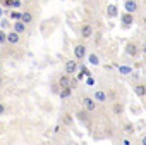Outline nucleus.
<instances>
[{"label":"nucleus","instance_id":"1a4fd4ad","mask_svg":"<svg viewBox=\"0 0 146 145\" xmlns=\"http://www.w3.org/2000/svg\"><path fill=\"white\" fill-rule=\"evenodd\" d=\"M124 9H125V12L136 14V12L139 11V4H137V0H124Z\"/></svg>","mask_w":146,"mask_h":145},{"label":"nucleus","instance_id":"f03ea898","mask_svg":"<svg viewBox=\"0 0 146 145\" xmlns=\"http://www.w3.org/2000/svg\"><path fill=\"white\" fill-rule=\"evenodd\" d=\"M124 50H125V54H127L129 57H132V59H137V57L141 55V45H139L137 42H127L125 47H124Z\"/></svg>","mask_w":146,"mask_h":145},{"label":"nucleus","instance_id":"393cba45","mask_svg":"<svg viewBox=\"0 0 146 145\" xmlns=\"http://www.w3.org/2000/svg\"><path fill=\"white\" fill-rule=\"evenodd\" d=\"M5 111H7L5 104H4V102H0V116H4V114H5Z\"/></svg>","mask_w":146,"mask_h":145},{"label":"nucleus","instance_id":"9d476101","mask_svg":"<svg viewBox=\"0 0 146 145\" xmlns=\"http://www.w3.org/2000/svg\"><path fill=\"white\" fill-rule=\"evenodd\" d=\"M7 43L9 45H19L21 43V35L17 31H14V30L7 31Z\"/></svg>","mask_w":146,"mask_h":145},{"label":"nucleus","instance_id":"7ed1b4c3","mask_svg":"<svg viewBox=\"0 0 146 145\" xmlns=\"http://www.w3.org/2000/svg\"><path fill=\"white\" fill-rule=\"evenodd\" d=\"M78 69H79V64H78L76 59H67L65 60V64H64V72H65V75L72 76V75L78 72Z\"/></svg>","mask_w":146,"mask_h":145},{"label":"nucleus","instance_id":"aec40b11","mask_svg":"<svg viewBox=\"0 0 146 145\" xmlns=\"http://www.w3.org/2000/svg\"><path fill=\"white\" fill-rule=\"evenodd\" d=\"M72 95V88L70 87H65V88H60V92H58V97L62 99V100H65V99H69Z\"/></svg>","mask_w":146,"mask_h":145},{"label":"nucleus","instance_id":"f257e3e1","mask_svg":"<svg viewBox=\"0 0 146 145\" xmlns=\"http://www.w3.org/2000/svg\"><path fill=\"white\" fill-rule=\"evenodd\" d=\"M90 114H91V112H88L86 109H78L76 114H74V119H76L78 123H81L83 126L90 128V126H91V116H90Z\"/></svg>","mask_w":146,"mask_h":145},{"label":"nucleus","instance_id":"e433bc0d","mask_svg":"<svg viewBox=\"0 0 146 145\" xmlns=\"http://www.w3.org/2000/svg\"><path fill=\"white\" fill-rule=\"evenodd\" d=\"M83 2H90V0H83Z\"/></svg>","mask_w":146,"mask_h":145},{"label":"nucleus","instance_id":"bb28decb","mask_svg":"<svg viewBox=\"0 0 146 145\" xmlns=\"http://www.w3.org/2000/svg\"><path fill=\"white\" fill-rule=\"evenodd\" d=\"M69 87H70L72 90H74V88L78 87V81H76V80H72V78H70V83H69Z\"/></svg>","mask_w":146,"mask_h":145},{"label":"nucleus","instance_id":"7c9ffc66","mask_svg":"<svg viewBox=\"0 0 146 145\" xmlns=\"http://www.w3.org/2000/svg\"><path fill=\"white\" fill-rule=\"evenodd\" d=\"M86 83H88V85H90V87H91V85H95V80H93V78H91V76H88V81H86Z\"/></svg>","mask_w":146,"mask_h":145},{"label":"nucleus","instance_id":"ddd939ff","mask_svg":"<svg viewBox=\"0 0 146 145\" xmlns=\"http://www.w3.org/2000/svg\"><path fill=\"white\" fill-rule=\"evenodd\" d=\"M107 17H108V19L119 17V7H117L115 4H108V5H107Z\"/></svg>","mask_w":146,"mask_h":145},{"label":"nucleus","instance_id":"2eb2a0df","mask_svg":"<svg viewBox=\"0 0 146 145\" xmlns=\"http://www.w3.org/2000/svg\"><path fill=\"white\" fill-rule=\"evenodd\" d=\"M21 21H23L26 26H29V24L35 21V14H33L31 11H24V12H21Z\"/></svg>","mask_w":146,"mask_h":145},{"label":"nucleus","instance_id":"0eeeda50","mask_svg":"<svg viewBox=\"0 0 146 145\" xmlns=\"http://www.w3.org/2000/svg\"><path fill=\"white\" fill-rule=\"evenodd\" d=\"M132 24H134V14H131V12H124V14L120 16V26H122L124 30H129Z\"/></svg>","mask_w":146,"mask_h":145},{"label":"nucleus","instance_id":"c9c22d12","mask_svg":"<svg viewBox=\"0 0 146 145\" xmlns=\"http://www.w3.org/2000/svg\"><path fill=\"white\" fill-rule=\"evenodd\" d=\"M0 131H2V124H0Z\"/></svg>","mask_w":146,"mask_h":145},{"label":"nucleus","instance_id":"4468645a","mask_svg":"<svg viewBox=\"0 0 146 145\" xmlns=\"http://www.w3.org/2000/svg\"><path fill=\"white\" fill-rule=\"evenodd\" d=\"M122 133H125L127 136H132V135L136 133V126H134V123L125 121V123L122 124Z\"/></svg>","mask_w":146,"mask_h":145},{"label":"nucleus","instance_id":"4c0bfd02","mask_svg":"<svg viewBox=\"0 0 146 145\" xmlns=\"http://www.w3.org/2000/svg\"><path fill=\"white\" fill-rule=\"evenodd\" d=\"M0 48H2V43H0Z\"/></svg>","mask_w":146,"mask_h":145},{"label":"nucleus","instance_id":"6e6552de","mask_svg":"<svg viewBox=\"0 0 146 145\" xmlns=\"http://www.w3.org/2000/svg\"><path fill=\"white\" fill-rule=\"evenodd\" d=\"M124 112H125V105H124L120 100H115V102L112 104V114H113L115 117H122Z\"/></svg>","mask_w":146,"mask_h":145},{"label":"nucleus","instance_id":"9b49d317","mask_svg":"<svg viewBox=\"0 0 146 145\" xmlns=\"http://www.w3.org/2000/svg\"><path fill=\"white\" fill-rule=\"evenodd\" d=\"M91 97L96 100V104H105V102L108 100V93H107V92H103V90H96Z\"/></svg>","mask_w":146,"mask_h":145},{"label":"nucleus","instance_id":"20e7f679","mask_svg":"<svg viewBox=\"0 0 146 145\" xmlns=\"http://www.w3.org/2000/svg\"><path fill=\"white\" fill-rule=\"evenodd\" d=\"M81 104H83V109H86L88 112H95V111H96V107H98L96 100H95L91 95H84V97H83V100H81Z\"/></svg>","mask_w":146,"mask_h":145},{"label":"nucleus","instance_id":"423d86ee","mask_svg":"<svg viewBox=\"0 0 146 145\" xmlns=\"http://www.w3.org/2000/svg\"><path fill=\"white\" fill-rule=\"evenodd\" d=\"M93 33H95V28H93V24H90V23H84V24L79 28V35H81V38H83V40L91 38V36H93Z\"/></svg>","mask_w":146,"mask_h":145},{"label":"nucleus","instance_id":"a211bd4d","mask_svg":"<svg viewBox=\"0 0 146 145\" xmlns=\"http://www.w3.org/2000/svg\"><path fill=\"white\" fill-rule=\"evenodd\" d=\"M86 59H88V62H90L91 66H100V64H102L100 55H98V54H95V52H93V54H88V55H86Z\"/></svg>","mask_w":146,"mask_h":145},{"label":"nucleus","instance_id":"a878e982","mask_svg":"<svg viewBox=\"0 0 146 145\" xmlns=\"http://www.w3.org/2000/svg\"><path fill=\"white\" fill-rule=\"evenodd\" d=\"M21 7V0H12V9H19Z\"/></svg>","mask_w":146,"mask_h":145},{"label":"nucleus","instance_id":"dca6fc26","mask_svg":"<svg viewBox=\"0 0 146 145\" xmlns=\"http://www.w3.org/2000/svg\"><path fill=\"white\" fill-rule=\"evenodd\" d=\"M62 124L64 126H67V128H72V124H74V116H72V114H69V112H65L64 116H62Z\"/></svg>","mask_w":146,"mask_h":145},{"label":"nucleus","instance_id":"cd10ccee","mask_svg":"<svg viewBox=\"0 0 146 145\" xmlns=\"http://www.w3.org/2000/svg\"><path fill=\"white\" fill-rule=\"evenodd\" d=\"M52 92H53V93H58V92H60V87H58V83H57V85H52Z\"/></svg>","mask_w":146,"mask_h":145},{"label":"nucleus","instance_id":"f3484780","mask_svg":"<svg viewBox=\"0 0 146 145\" xmlns=\"http://www.w3.org/2000/svg\"><path fill=\"white\" fill-rule=\"evenodd\" d=\"M12 30H14V31H17L19 35H23V33H26L28 26H26L23 21H14V26H12Z\"/></svg>","mask_w":146,"mask_h":145},{"label":"nucleus","instance_id":"b1692460","mask_svg":"<svg viewBox=\"0 0 146 145\" xmlns=\"http://www.w3.org/2000/svg\"><path fill=\"white\" fill-rule=\"evenodd\" d=\"M0 4H2L4 7H7V9H12V0H2Z\"/></svg>","mask_w":146,"mask_h":145},{"label":"nucleus","instance_id":"f8f14e48","mask_svg":"<svg viewBox=\"0 0 146 145\" xmlns=\"http://www.w3.org/2000/svg\"><path fill=\"white\" fill-rule=\"evenodd\" d=\"M132 90H134V93H136L137 97H141V99L146 97V83H139V81H137V83H134V88H132Z\"/></svg>","mask_w":146,"mask_h":145},{"label":"nucleus","instance_id":"4be33fe9","mask_svg":"<svg viewBox=\"0 0 146 145\" xmlns=\"http://www.w3.org/2000/svg\"><path fill=\"white\" fill-rule=\"evenodd\" d=\"M0 43H7V31H4V30H0Z\"/></svg>","mask_w":146,"mask_h":145},{"label":"nucleus","instance_id":"c756f323","mask_svg":"<svg viewBox=\"0 0 146 145\" xmlns=\"http://www.w3.org/2000/svg\"><path fill=\"white\" fill-rule=\"evenodd\" d=\"M0 24H2V28H9V24H11V23H9L7 19H4L2 23H0Z\"/></svg>","mask_w":146,"mask_h":145},{"label":"nucleus","instance_id":"39448f33","mask_svg":"<svg viewBox=\"0 0 146 145\" xmlns=\"http://www.w3.org/2000/svg\"><path fill=\"white\" fill-rule=\"evenodd\" d=\"M86 55H88V47L84 43H78L74 47V59L76 60H84Z\"/></svg>","mask_w":146,"mask_h":145},{"label":"nucleus","instance_id":"72a5a7b5","mask_svg":"<svg viewBox=\"0 0 146 145\" xmlns=\"http://www.w3.org/2000/svg\"><path fill=\"white\" fill-rule=\"evenodd\" d=\"M0 72H2V64H0Z\"/></svg>","mask_w":146,"mask_h":145},{"label":"nucleus","instance_id":"2f4dec72","mask_svg":"<svg viewBox=\"0 0 146 145\" xmlns=\"http://www.w3.org/2000/svg\"><path fill=\"white\" fill-rule=\"evenodd\" d=\"M122 143H124V145H131V140H129V138H124Z\"/></svg>","mask_w":146,"mask_h":145},{"label":"nucleus","instance_id":"473e14b6","mask_svg":"<svg viewBox=\"0 0 146 145\" xmlns=\"http://www.w3.org/2000/svg\"><path fill=\"white\" fill-rule=\"evenodd\" d=\"M141 145H146V135L141 136Z\"/></svg>","mask_w":146,"mask_h":145},{"label":"nucleus","instance_id":"f704fd0d","mask_svg":"<svg viewBox=\"0 0 146 145\" xmlns=\"http://www.w3.org/2000/svg\"><path fill=\"white\" fill-rule=\"evenodd\" d=\"M0 16H2V9H0Z\"/></svg>","mask_w":146,"mask_h":145},{"label":"nucleus","instance_id":"412c9836","mask_svg":"<svg viewBox=\"0 0 146 145\" xmlns=\"http://www.w3.org/2000/svg\"><path fill=\"white\" fill-rule=\"evenodd\" d=\"M119 72H122V75H132V67L120 66V67H119Z\"/></svg>","mask_w":146,"mask_h":145},{"label":"nucleus","instance_id":"5701e85b","mask_svg":"<svg viewBox=\"0 0 146 145\" xmlns=\"http://www.w3.org/2000/svg\"><path fill=\"white\" fill-rule=\"evenodd\" d=\"M9 19H14V21H21V12H11Z\"/></svg>","mask_w":146,"mask_h":145},{"label":"nucleus","instance_id":"6ab92c4d","mask_svg":"<svg viewBox=\"0 0 146 145\" xmlns=\"http://www.w3.org/2000/svg\"><path fill=\"white\" fill-rule=\"evenodd\" d=\"M69 83H70V76L69 75H60V78H58V87L60 88H65V87H69Z\"/></svg>","mask_w":146,"mask_h":145},{"label":"nucleus","instance_id":"c85d7f7f","mask_svg":"<svg viewBox=\"0 0 146 145\" xmlns=\"http://www.w3.org/2000/svg\"><path fill=\"white\" fill-rule=\"evenodd\" d=\"M141 54H143V55H146V42H144V43H141Z\"/></svg>","mask_w":146,"mask_h":145}]
</instances>
